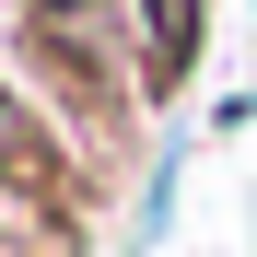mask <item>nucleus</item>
Returning a JSON list of instances; mask_svg holds the SVG:
<instances>
[{
    "label": "nucleus",
    "mask_w": 257,
    "mask_h": 257,
    "mask_svg": "<svg viewBox=\"0 0 257 257\" xmlns=\"http://www.w3.org/2000/svg\"><path fill=\"white\" fill-rule=\"evenodd\" d=\"M141 59H152V94L187 82V59H199V0H141Z\"/></svg>",
    "instance_id": "1"
},
{
    "label": "nucleus",
    "mask_w": 257,
    "mask_h": 257,
    "mask_svg": "<svg viewBox=\"0 0 257 257\" xmlns=\"http://www.w3.org/2000/svg\"><path fill=\"white\" fill-rule=\"evenodd\" d=\"M176 164H187L176 141L152 152V176H141V210H128V245H164V222H176Z\"/></svg>",
    "instance_id": "2"
}]
</instances>
